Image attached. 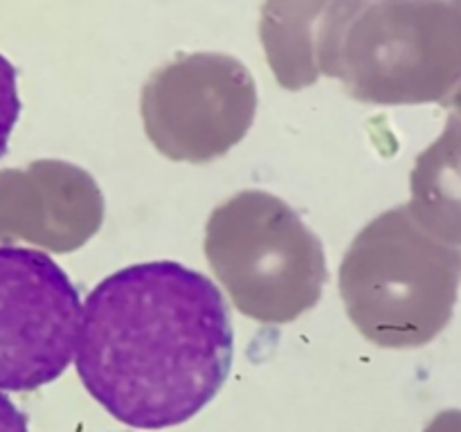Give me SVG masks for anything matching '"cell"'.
<instances>
[{
    "label": "cell",
    "mask_w": 461,
    "mask_h": 432,
    "mask_svg": "<svg viewBox=\"0 0 461 432\" xmlns=\"http://www.w3.org/2000/svg\"><path fill=\"white\" fill-rule=\"evenodd\" d=\"M234 327L221 288L178 261L108 274L86 297L75 364L88 394L142 430L180 426L225 385Z\"/></svg>",
    "instance_id": "6da1fadb"
},
{
    "label": "cell",
    "mask_w": 461,
    "mask_h": 432,
    "mask_svg": "<svg viewBox=\"0 0 461 432\" xmlns=\"http://www.w3.org/2000/svg\"><path fill=\"white\" fill-rule=\"evenodd\" d=\"M79 291L45 252L0 246V390L32 392L75 360Z\"/></svg>",
    "instance_id": "7a4b0ae2"
},
{
    "label": "cell",
    "mask_w": 461,
    "mask_h": 432,
    "mask_svg": "<svg viewBox=\"0 0 461 432\" xmlns=\"http://www.w3.org/2000/svg\"><path fill=\"white\" fill-rule=\"evenodd\" d=\"M432 184L441 212L461 238V111L450 122L448 133L432 156Z\"/></svg>",
    "instance_id": "3957f363"
},
{
    "label": "cell",
    "mask_w": 461,
    "mask_h": 432,
    "mask_svg": "<svg viewBox=\"0 0 461 432\" xmlns=\"http://www.w3.org/2000/svg\"><path fill=\"white\" fill-rule=\"evenodd\" d=\"M21 117V97H18L16 68L5 54H0V160L7 153L9 138Z\"/></svg>",
    "instance_id": "277c9868"
},
{
    "label": "cell",
    "mask_w": 461,
    "mask_h": 432,
    "mask_svg": "<svg viewBox=\"0 0 461 432\" xmlns=\"http://www.w3.org/2000/svg\"><path fill=\"white\" fill-rule=\"evenodd\" d=\"M0 432H30L27 417L0 392Z\"/></svg>",
    "instance_id": "5b68a950"
},
{
    "label": "cell",
    "mask_w": 461,
    "mask_h": 432,
    "mask_svg": "<svg viewBox=\"0 0 461 432\" xmlns=\"http://www.w3.org/2000/svg\"><path fill=\"white\" fill-rule=\"evenodd\" d=\"M426 432H461V410L439 414Z\"/></svg>",
    "instance_id": "8992f818"
}]
</instances>
